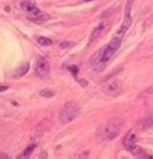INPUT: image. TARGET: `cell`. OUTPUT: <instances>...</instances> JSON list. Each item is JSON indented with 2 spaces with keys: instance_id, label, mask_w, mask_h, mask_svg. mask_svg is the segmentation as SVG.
I'll return each instance as SVG.
<instances>
[{
  "instance_id": "ffe728a7",
  "label": "cell",
  "mask_w": 153,
  "mask_h": 159,
  "mask_svg": "<svg viewBox=\"0 0 153 159\" xmlns=\"http://www.w3.org/2000/svg\"><path fill=\"white\" fill-rule=\"evenodd\" d=\"M69 69H72V72H74V75H76V72H77V68L74 66V67H71Z\"/></svg>"
},
{
  "instance_id": "7a4b0ae2",
  "label": "cell",
  "mask_w": 153,
  "mask_h": 159,
  "mask_svg": "<svg viewBox=\"0 0 153 159\" xmlns=\"http://www.w3.org/2000/svg\"><path fill=\"white\" fill-rule=\"evenodd\" d=\"M22 8L27 12V14H28L27 17H28L30 21H34V22L40 23V22L46 21V19L49 18L45 13L40 12V9H39L32 2H23V3H22Z\"/></svg>"
},
{
  "instance_id": "7402d4cb",
  "label": "cell",
  "mask_w": 153,
  "mask_h": 159,
  "mask_svg": "<svg viewBox=\"0 0 153 159\" xmlns=\"http://www.w3.org/2000/svg\"><path fill=\"white\" fill-rule=\"evenodd\" d=\"M85 2H89V0H85Z\"/></svg>"
},
{
  "instance_id": "7c38bea8",
  "label": "cell",
  "mask_w": 153,
  "mask_h": 159,
  "mask_svg": "<svg viewBox=\"0 0 153 159\" xmlns=\"http://www.w3.org/2000/svg\"><path fill=\"white\" fill-rule=\"evenodd\" d=\"M131 153H132V155L136 157V158H149V154L146 153L144 149H141L140 146H136V145L131 149Z\"/></svg>"
},
{
  "instance_id": "4fadbf2b",
  "label": "cell",
  "mask_w": 153,
  "mask_h": 159,
  "mask_svg": "<svg viewBox=\"0 0 153 159\" xmlns=\"http://www.w3.org/2000/svg\"><path fill=\"white\" fill-rule=\"evenodd\" d=\"M28 69H30V64L28 63H25L22 64L21 67H19L17 71L14 72V78H19V77H23L27 72H28Z\"/></svg>"
},
{
  "instance_id": "d6986e66",
  "label": "cell",
  "mask_w": 153,
  "mask_h": 159,
  "mask_svg": "<svg viewBox=\"0 0 153 159\" xmlns=\"http://www.w3.org/2000/svg\"><path fill=\"white\" fill-rule=\"evenodd\" d=\"M8 90V86H0V91H7Z\"/></svg>"
},
{
  "instance_id": "ac0fdd59",
  "label": "cell",
  "mask_w": 153,
  "mask_h": 159,
  "mask_svg": "<svg viewBox=\"0 0 153 159\" xmlns=\"http://www.w3.org/2000/svg\"><path fill=\"white\" fill-rule=\"evenodd\" d=\"M75 45V43H68V41H62L59 44V46L60 48H71V46H74Z\"/></svg>"
},
{
  "instance_id": "30bf717a",
  "label": "cell",
  "mask_w": 153,
  "mask_h": 159,
  "mask_svg": "<svg viewBox=\"0 0 153 159\" xmlns=\"http://www.w3.org/2000/svg\"><path fill=\"white\" fill-rule=\"evenodd\" d=\"M131 25H132V19H131V17H130V16H125V19H124V22H122L121 27L118 28L117 35H118V36H124L125 32L127 31L129 27H130Z\"/></svg>"
},
{
  "instance_id": "52a82bcc",
  "label": "cell",
  "mask_w": 153,
  "mask_h": 159,
  "mask_svg": "<svg viewBox=\"0 0 153 159\" xmlns=\"http://www.w3.org/2000/svg\"><path fill=\"white\" fill-rule=\"evenodd\" d=\"M90 66H91V68H93L94 71H97V72L102 71V69L104 68L106 63L103 62V59H102V49H100V50H98L97 53L93 54V57H91V59H90Z\"/></svg>"
},
{
  "instance_id": "ba28073f",
  "label": "cell",
  "mask_w": 153,
  "mask_h": 159,
  "mask_svg": "<svg viewBox=\"0 0 153 159\" xmlns=\"http://www.w3.org/2000/svg\"><path fill=\"white\" fill-rule=\"evenodd\" d=\"M135 144H136V135H135V132L129 131L126 134V136L124 137V148L126 149L127 152H131V149L135 146Z\"/></svg>"
},
{
  "instance_id": "9a60e30c",
  "label": "cell",
  "mask_w": 153,
  "mask_h": 159,
  "mask_svg": "<svg viewBox=\"0 0 153 159\" xmlns=\"http://www.w3.org/2000/svg\"><path fill=\"white\" fill-rule=\"evenodd\" d=\"M55 95L54 90H50V89H44V90L40 91V96L41 98H53Z\"/></svg>"
},
{
  "instance_id": "8fae6325",
  "label": "cell",
  "mask_w": 153,
  "mask_h": 159,
  "mask_svg": "<svg viewBox=\"0 0 153 159\" xmlns=\"http://www.w3.org/2000/svg\"><path fill=\"white\" fill-rule=\"evenodd\" d=\"M152 125H153V117L143 118L141 121L138 123V130H139V131H146L147 128H149Z\"/></svg>"
},
{
  "instance_id": "8992f818",
  "label": "cell",
  "mask_w": 153,
  "mask_h": 159,
  "mask_svg": "<svg viewBox=\"0 0 153 159\" xmlns=\"http://www.w3.org/2000/svg\"><path fill=\"white\" fill-rule=\"evenodd\" d=\"M103 91L108 95V96H112V98H116L118 95H121L122 93V87L121 85L117 82V81H112L107 85L103 86Z\"/></svg>"
},
{
  "instance_id": "5b68a950",
  "label": "cell",
  "mask_w": 153,
  "mask_h": 159,
  "mask_svg": "<svg viewBox=\"0 0 153 159\" xmlns=\"http://www.w3.org/2000/svg\"><path fill=\"white\" fill-rule=\"evenodd\" d=\"M49 71H50L49 62L46 61L45 58L40 57L37 61H36V64H35V73L39 77H41V78H46L48 75H49Z\"/></svg>"
},
{
  "instance_id": "2e32d148",
  "label": "cell",
  "mask_w": 153,
  "mask_h": 159,
  "mask_svg": "<svg viewBox=\"0 0 153 159\" xmlns=\"http://www.w3.org/2000/svg\"><path fill=\"white\" fill-rule=\"evenodd\" d=\"M37 43L41 45V46H49V45H52V40L50 39H48V37H45V36H40L39 39H37Z\"/></svg>"
},
{
  "instance_id": "9c48e42d",
  "label": "cell",
  "mask_w": 153,
  "mask_h": 159,
  "mask_svg": "<svg viewBox=\"0 0 153 159\" xmlns=\"http://www.w3.org/2000/svg\"><path fill=\"white\" fill-rule=\"evenodd\" d=\"M103 30H104V23H100V25H98L93 31H91V35H90V39H89V46L91 45V44H94L97 40L99 39V36H102V32H103Z\"/></svg>"
},
{
  "instance_id": "3957f363",
  "label": "cell",
  "mask_w": 153,
  "mask_h": 159,
  "mask_svg": "<svg viewBox=\"0 0 153 159\" xmlns=\"http://www.w3.org/2000/svg\"><path fill=\"white\" fill-rule=\"evenodd\" d=\"M121 41H122V36L116 35L103 49H102V59H103L104 63H107L109 59L115 55V53L118 50V48L121 45Z\"/></svg>"
},
{
  "instance_id": "5bb4252c",
  "label": "cell",
  "mask_w": 153,
  "mask_h": 159,
  "mask_svg": "<svg viewBox=\"0 0 153 159\" xmlns=\"http://www.w3.org/2000/svg\"><path fill=\"white\" fill-rule=\"evenodd\" d=\"M36 148V145L35 144H31V145H28L25 150L22 152V154H19V157L18 158H21V159H25V158H28L30 155L32 154V152H34V149Z\"/></svg>"
},
{
  "instance_id": "e0dca14e",
  "label": "cell",
  "mask_w": 153,
  "mask_h": 159,
  "mask_svg": "<svg viewBox=\"0 0 153 159\" xmlns=\"http://www.w3.org/2000/svg\"><path fill=\"white\" fill-rule=\"evenodd\" d=\"M131 4H132V0H127V3H126V9H125V16H130Z\"/></svg>"
},
{
  "instance_id": "277c9868",
  "label": "cell",
  "mask_w": 153,
  "mask_h": 159,
  "mask_svg": "<svg viewBox=\"0 0 153 159\" xmlns=\"http://www.w3.org/2000/svg\"><path fill=\"white\" fill-rule=\"evenodd\" d=\"M120 132V123L116 119H112L109 121L104 127H103V134L107 140H113V139L118 135Z\"/></svg>"
},
{
  "instance_id": "44dd1931",
  "label": "cell",
  "mask_w": 153,
  "mask_h": 159,
  "mask_svg": "<svg viewBox=\"0 0 153 159\" xmlns=\"http://www.w3.org/2000/svg\"><path fill=\"white\" fill-rule=\"evenodd\" d=\"M0 158H5V159H8V155H7V154H2V153H0Z\"/></svg>"
},
{
  "instance_id": "6da1fadb",
  "label": "cell",
  "mask_w": 153,
  "mask_h": 159,
  "mask_svg": "<svg viewBox=\"0 0 153 159\" xmlns=\"http://www.w3.org/2000/svg\"><path fill=\"white\" fill-rule=\"evenodd\" d=\"M79 111H80V108H79L77 103H75V102H67L63 105L60 113H59V122L62 125L72 122L74 119L77 117Z\"/></svg>"
}]
</instances>
